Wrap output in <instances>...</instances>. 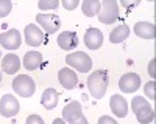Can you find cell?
I'll use <instances>...</instances> for the list:
<instances>
[{"mask_svg": "<svg viewBox=\"0 0 156 124\" xmlns=\"http://www.w3.org/2000/svg\"><path fill=\"white\" fill-rule=\"evenodd\" d=\"M109 85V74L106 70H97L87 78V89L95 99H101L105 96Z\"/></svg>", "mask_w": 156, "mask_h": 124, "instance_id": "obj_1", "label": "cell"}, {"mask_svg": "<svg viewBox=\"0 0 156 124\" xmlns=\"http://www.w3.org/2000/svg\"><path fill=\"white\" fill-rule=\"evenodd\" d=\"M131 109L136 113V118L140 124H150L154 119V110L145 98L134 96L131 99Z\"/></svg>", "mask_w": 156, "mask_h": 124, "instance_id": "obj_2", "label": "cell"}, {"mask_svg": "<svg viewBox=\"0 0 156 124\" xmlns=\"http://www.w3.org/2000/svg\"><path fill=\"white\" fill-rule=\"evenodd\" d=\"M12 90L22 98H30L36 90V84L28 74H17L12 79Z\"/></svg>", "mask_w": 156, "mask_h": 124, "instance_id": "obj_3", "label": "cell"}, {"mask_svg": "<svg viewBox=\"0 0 156 124\" xmlns=\"http://www.w3.org/2000/svg\"><path fill=\"white\" fill-rule=\"evenodd\" d=\"M66 62H67V65L73 67L80 73H87L90 68H92V59L83 51H75V53L67 54Z\"/></svg>", "mask_w": 156, "mask_h": 124, "instance_id": "obj_4", "label": "cell"}, {"mask_svg": "<svg viewBox=\"0 0 156 124\" xmlns=\"http://www.w3.org/2000/svg\"><path fill=\"white\" fill-rule=\"evenodd\" d=\"M119 19V3L115 0H105L101 2V12L98 14V20L105 25L114 23Z\"/></svg>", "mask_w": 156, "mask_h": 124, "instance_id": "obj_5", "label": "cell"}, {"mask_svg": "<svg viewBox=\"0 0 156 124\" xmlns=\"http://www.w3.org/2000/svg\"><path fill=\"white\" fill-rule=\"evenodd\" d=\"M19 101L12 95H3L0 98V115L5 118H12L19 113Z\"/></svg>", "mask_w": 156, "mask_h": 124, "instance_id": "obj_6", "label": "cell"}, {"mask_svg": "<svg viewBox=\"0 0 156 124\" xmlns=\"http://www.w3.org/2000/svg\"><path fill=\"white\" fill-rule=\"evenodd\" d=\"M23 36H25V42H27L30 47H39V45H42L45 42L44 31L34 23H28L27 27H25Z\"/></svg>", "mask_w": 156, "mask_h": 124, "instance_id": "obj_7", "label": "cell"}, {"mask_svg": "<svg viewBox=\"0 0 156 124\" xmlns=\"http://www.w3.org/2000/svg\"><path fill=\"white\" fill-rule=\"evenodd\" d=\"M36 20H37L39 25H41V28L45 33H48V34L56 33L59 30V27H61L59 16L58 14H51V12H50V14H37Z\"/></svg>", "mask_w": 156, "mask_h": 124, "instance_id": "obj_8", "label": "cell"}, {"mask_svg": "<svg viewBox=\"0 0 156 124\" xmlns=\"http://www.w3.org/2000/svg\"><path fill=\"white\" fill-rule=\"evenodd\" d=\"M20 44H22V37L16 28H11L0 34V45L5 50H17Z\"/></svg>", "mask_w": 156, "mask_h": 124, "instance_id": "obj_9", "label": "cell"}, {"mask_svg": "<svg viewBox=\"0 0 156 124\" xmlns=\"http://www.w3.org/2000/svg\"><path fill=\"white\" fill-rule=\"evenodd\" d=\"M140 87V78L136 73H126L119 81V89L123 93H133Z\"/></svg>", "mask_w": 156, "mask_h": 124, "instance_id": "obj_10", "label": "cell"}, {"mask_svg": "<svg viewBox=\"0 0 156 124\" xmlns=\"http://www.w3.org/2000/svg\"><path fill=\"white\" fill-rule=\"evenodd\" d=\"M83 115V107L78 101H70L67 106H64L62 109V119L66 121L67 124L75 122L78 118Z\"/></svg>", "mask_w": 156, "mask_h": 124, "instance_id": "obj_11", "label": "cell"}, {"mask_svg": "<svg viewBox=\"0 0 156 124\" xmlns=\"http://www.w3.org/2000/svg\"><path fill=\"white\" fill-rule=\"evenodd\" d=\"M109 107L112 113L119 118H125L128 115V103L122 95H112L109 99Z\"/></svg>", "mask_w": 156, "mask_h": 124, "instance_id": "obj_12", "label": "cell"}, {"mask_svg": "<svg viewBox=\"0 0 156 124\" xmlns=\"http://www.w3.org/2000/svg\"><path fill=\"white\" fill-rule=\"evenodd\" d=\"M58 79H59V84L67 90H72L75 89V85L78 84V76L76 73L70 68H62L58 71Z\"/></svg>", "mask_w": 156, "mask_h": 124, "instance_id": "obj_13", "label": "cell"}, {"mask_svg": "<svg viewBox=\"0 0 156 124\" xmlns=\"http://www.w3.org/2000/svg\"><path fill=\"white\" fill-rule=\"evenodd\" d=\"M84 44L89 50H98L103 44V33L97 28H89L84 34Z\"/></svg>", "mask_w": 156, "mask_h": 124, "instance_id": "obj_14", "label": "cell"}, {"mask_svg": "<svg viewBox=\"0 0 156 124\" xmlns=\"http://www.w3.org/2000/svg\"><path fill=\"white\" fill-rule=\"evenodd\" d=\"M56 42L59 45V48L66 50H75L76 45H78V37H76V33H72V31H62L58 37H56Z\"/></svg>", "mask_w": 156, "mask_h": 124, "instance_id": "obj_15", "label": "cell"}, {"mask_svg": "<svg viewBox=\"0 0 156 124\" xmlns=\"http://www.w3.org/2000/svg\"><path fill=\"white\" fill-rule=\"evenodd\" d=\"M134 33L137 37H142V39H154L156 36V27L151 22H137L134 25Z\"/></svg>", "mask_w": 156, "mask_h": 124, "instance_id": "obj_16", "label": "cell"}, {"mask_svg": "<svg viewBox=\"0 0 156 124\" xmlns=\"http://www.w3.org/2000/svg\"><path fill=\"white\" fill-rule=\"evenodd\" d=\"M20 68V59L17 54L9 53L2 59V70L8 74H14L17 73V70Z\"/></svg>", "mask_w": 156, "mask_h": 124, "instance_id": "obj_17", "label": "cell"}, {"mask_svg": "<svg viewBox=\"0 0 156 124\" xmlns=\"http://www.w3.org/2000/svg\"><path fill=\"white\" fill-rule=\"evenodd\" d=\"M41 104L47 109V110H53L58 106V92L55 89H45L42 96H41Z\"/></svg>", "mask_w": 156, "mask_h": 124, "instance_id": "obj_18", "label": "cell"}, {"mask_svg": "<svg viewBox=\"0 0 156 124\" xmlns=\"http://www.w3.org/2000/svg\"><path fill=\"white\" fill-rule=\"evenodd\" d=\"M128 36H129L128 25L120 23V25H117V27L111 31V34H109V42H111V44H120V42H123V41L126 39Z\"/></svg>", "mask_w": 156, "mask_h": 124, "instance_id": "obj_19", "label": "cell"}, {"mask_svg": "<svg viewBox=\"0 0 156 124\" xmlns=\"http://www.w3.org/2000/svg\"><path fill=\"white\" fill-rule=\"evenodd\" d=\"M42 64V54L39 51H28L23 56V67L27 70H36L39 65Z\"/></svg>", "mask_w": 156, "mask_h": 124, "instance_id": "obj_20", "label": "cell"}, {"mask_svg": "<svg viewBox=\"0 0 156 124\" xmlns=\"http://www.w3.org/2000/svg\"><path fill=\"white\" fill-rule=\"evenodd\" d=\"M100 9H101V3L98 2V0H84V2L81 3V11L87 17L97 16L100 12Z\"/></svg>", "mask_w": 156, "mask_h": 124, "instance_id": "obj_21", "label": "cell"}, {"mask_svg": "<svg viewBox=\"0 0 156 124\" xmlns=\"http://www.w3.org/2000/svg\"><path fill=\"white\" fill-rule=\"evenodd\" d=\"M59 6L58 0H39L37 2V8L41 11H47V9H56Z\"/></svg>", "mask_w": 156, "mask_h": 124, "instance_id": "obj_22", "label": "cell"}, {"mask_svg": "<svg viewBox=\"0 0 156 124\" xmlns=\"http://www.w3.org/2000/svg\"><path fill=\"white\" fill-rule=\"evenodd\" d=\"M12 3L9 0H0V17H6L11 12Z\"/></svg>", "mask_w": 156, "mask_h": 124, "instance_id": "obj_23", "label": "cell"}, {"mask_svg": "<svg viewBox=\"0 0 156 124\" xmlns=\"http://www.w3.org/2000/svg\"><path fill=\"white\" fill-rule=\"evenodd\" d=\"M154 89H156V82H154V81L147 82L145 87H144V92H145V95H147L150 99H154V98H156V92H154Z\"/></svg>", "mask_w": 156, "mask_h": 124, "instance_id": "obj_24", "label": "cell"}, {"mask_svg": "<svg viewBox=\"0 0 156 124\" xmlns=\"http://www.w3.org/2000/svg\"><path fill=\"white\" fill-rule=\"evenodd\" d=\"M78 0H62V8H66L67 11H72L78 6Z\"/></svg>", "mask_w": 156, "mask_h": 124, "instance_id": "obj_25", "label": "cell"}, {"mask_svg": "<svg viewBox=\"0 0 156 124\" xmlns=\"http://www.w3.org/2000/svg\"><path fill=\"white\" fill-rule=\"evenodd\" d=\"M27 124H44V119L39 115H30L27 118Z\"/></svg>", "mask_w": 156, "mask_h": 124, "instance_id": "obj_26", "label": "cell"}, {"mask_svg": "<svg viewBox=\"0 0 156 124\" xmlns=\"http://www.w3.org/2000/svg\"><path fill=\"white\" fill-rule=\"evenodd\" d=\"M98 124H119V122H117L115 119H112L111 116H108V115H103V116H100Z\"/></svg>", "mask_w": 156, "mask_h": 124, "instance_id": "obj_27", "label": "cell"}, {"mask_svg": "<svg viewBox=\"0 0 156 124\" xmlns=\"http://www.w3.org/2000/svg\"><path fill=\"white\" fill-rule=\"evenodd\" d=\"M72 124H89V122H87V118H86L84 115H81L80 118H78L75 122H72Z\"/></svg>", "mask_w": 156, "mask_h": 124, "instance_id": "obj_28", "label": "cell"}, {"mask_svg": "<svg viewBox=\"0 0 156 124\" xmlns=\"http://www.w3.org/2000/svg\"><path fill=\"white\" fill-rule=\"evenodd\" d=\"M148 71H150V76H151V78H154V76H156V74H154V59L151 60V65L148 67Z\"/></svg>", "mask_w": 156, "mask_h": 124, "instance_id": "obj_29", "label": "cell"}, {"mask_svg": "<svg viewBox=\"0 0 156 124\" xmlns=\"http://www.w3.org/2000/svg\"><path fill=\"white\" fill-rule=\"evenodd\" d=\"M53 124H67V122L64 121L62 118H56V119H53Z\"/></svg>", "mask_w": 156, "mask_h": 124, "instance_id": "obj_30", "label": "cell"}, {"mask_svg": "<svg viewBox=\"0 0 156 124\" xmlns=\"http://www.w3.org/2000/svg\"><path fill=\"white\" fill-rule=\"evenodd\" d=\"M2 79H3V74H2V71H0V82H2Z\"/></svg>", "mask_w": 156, "mask_h": 124, "instance_id": "obj_31", "label": "cell"}, {"mask_svg": "<svg viewBox=\"0 0 156 124\" xmlns=\"http://www.w3.org/2000/svg\"><path fill=\"white\" fill-rule=\"evenodd\" d=\"M0 57H2V50H0Z\"/></svg>", "mask_w": 156, "mask_h": 124, "instance_id": "obj_32", "label": "cell"}]
</instances>
